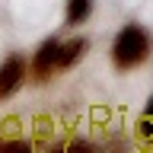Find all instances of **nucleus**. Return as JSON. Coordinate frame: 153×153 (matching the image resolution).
<instances>
[{
  "label": "nucleus",
  "mask_w": 153,
  "mask_h": 153,
  "mask_svg": "<svg viewBox=\"0 0 153 153\" xmlns=\"http://www.w3.org/2000/svg\"><path fill=\"white\" fill-rule=\"evenodd\" d=\"M26 76H32L29 74V61L19 54V51L3 57V61H0V102L13 99V96L26 86Z\"/></svg>",
  "instance_id": "3"
},
{
  "label": "nucleus",
  "mask_w": 153,
  "mask_h": 153,
  "mask_svg": "<svg viewBox=\"0 0 153 153\" xmlns=\"http://www.w3.org/2000/svg\"><path fill=\"white\" fill-rule=\"evenodd\" d=\"M137 134H140V140L147 143V147H153V96L147 99V105H143V112H140Z\"/></svg>",
  "instance_id": "6"
},
{
  "label": "nucleus",
  "mask_w": 153,
  "mask_h": 153,
  "mask_svg": "<svg viewBox=\"0 0 153 153\" xmlns=\"http://www.w3.org/2000/svg\"><path fill=\"white\" fill-rule=\"evenodd\" d=\"M108 57H112V67L118 74L137 70V67H143L153 57V35L140 22H124V26L115 32V38H112Z\"/></svg>",
  "instance_id": "1"
},
{
  "label": "nucleus",
  "mask_w": 153,
  "mask_h": 153,
  "mask_svg": "<svg viewBox=\"0 0 153 153\" xmlns=\"http://www.w3.org/2000/svg\"><path fill=\"white\" fill-rule=\"evenodd\" d=\"M93 7H96V0H64V26L67 29L83 26L93 16Z\"/></svg>",
  "instance_id": "5"
},
{
  "label": "nucleus",
  "mask_w": 153,
  "mask_h": 153,
  "mask_svg": "<svg viewBox=\"0 0 153 153\" xmlns=\"http://www.w3.org/2000/svg\"><path fill=\"white\" fill-rule=\"evenodd\" d=\"M86 51H89V38H83V35H74V38H67V42H61V74L74 70L86 57Z\"/></svg>",
  "instance_id": "4"
},
{
  "label": "nucleus",
  "mask_w": 153,
  "mask_h": 153,
  "mask_svg": "<svg viewBox=\"0 0 153 153\" xmlns=\"http://www.w3.org/2000/svg\"><path fill=\"white\" fill-rule=\"evenodd\" d=\"M29 74L35 76L38 83H45L54 74H61V38L57 35L42 38V45L35 48V54L29 57Z\"/></svg>",
  "instance_id": "2"
}]
</instances>
